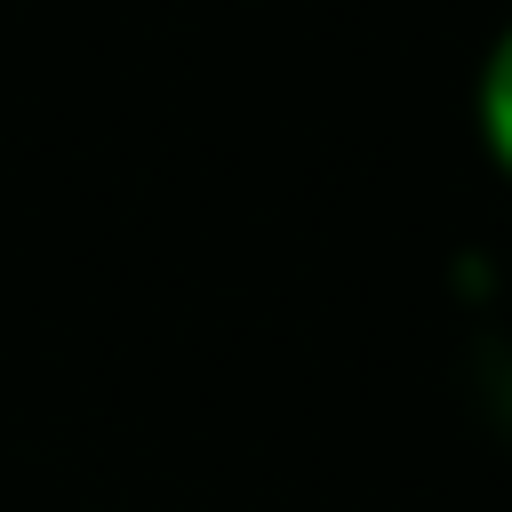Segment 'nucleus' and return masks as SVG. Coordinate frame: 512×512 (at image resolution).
Masks as SVG:
<instances>
[{
	"instance_id": "f257e3e1",
	"label": "nucleus",
	"mask_w": 512,
	"mask_h": 512,
	"mask_svg": "<svg viewBox=\"0 0 512 512\" xmlns=\"http://www.w3.org/2000/svg\"><path fill=\"white\" fill-rule=\"evenodd\" d=\"M472 136H480L488 168L512 184V16L496 24V40L480 48V72H472Z\"/></svg>"
}]
</instances>
